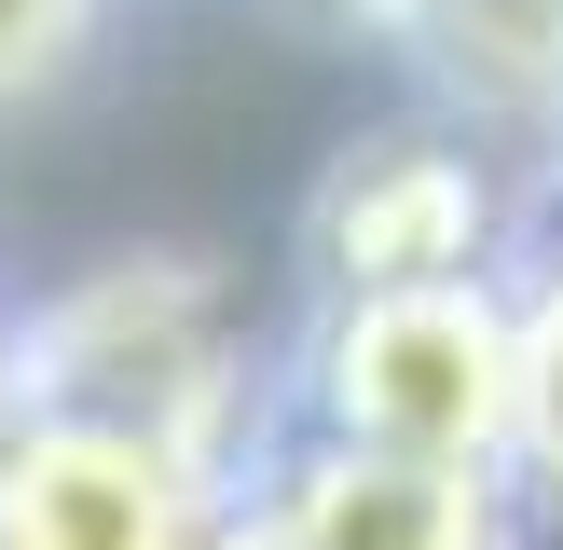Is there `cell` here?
<instances>
[{
    "label": "cell",
    "mask_w": 563,
    "mask_h": 550,
    "mask_svg": "<svg viewBox=\"0 0 563 550\" xmlns=\"http://www.w3.org/2000/svg\"><path fill=\"white\" fill-rule=\"evenodd\" d=\"M385 55L412 69V97L467 110V124L522 138L550 165V124H563V0H412L385 28Z\"/></svg>",
    "instance_id": "8992f818"
},
{
    "label": "cell",
    "mask_w": 563,
    "mask_h": 550,
    "mask_svg": "<svg viewBox=\"0 0 563 550\" xmlns=\"http://www.w3.org/2000/svg\"><path fill=\"white\" fill-rule=\"evenodd\" d=\"M27 317V413L69 427H137L165 454L247 482L262 468V399H247V330L220 262L192 248H110V262L55 275Z\"/></svg>",
    "instance_id": "6da1fadb"
},
{
    "label": "cell",
    "mask_w": 563,
    "mask_h": 550,
    "mask_svg": "<svg viewBox=\"0 0 563 550\" xmlns=\"http://www.w3.org/2000/svg\"><path fill=\"white\" fill-rule=\"evenodd\" d=\"M27 454V317L0 302V468Z\"/></svg>",
    "instance_id": "9c48e42d"
},
{
    "label": "cell",
    "mask_w": 563,
    "mask_h": 550,
    "mask_svg": "<svg viewBox=\"0 0 563 550\" xmlns=\"http://www.w3.org/2000/svg\"><path fill=\"white\" fill-rule=\"evenodd\" d=\"M509 289H522V454H509V482H522L537 522H563V207L522 248Z\"/></svg>",
    "instance_id": "52a82bcc"
},
{
    "label": "cell",
    "mask_w": 563,
    "mask_h": 550,
    "mask_svg": "<svg viewBox=\"0 0 563 550\" xmlns=\"http://www.w3.org/2000/svg\"><path fill=\"white\" fill-rule=\"evenodd\" d=\"M247 482L165 454L137 427L27 413V454L0 468V550H207Z\"/></svg>",
    "instance_id": "277c9868"
},
{
    "label": "cell",
    "mask_w": 563,
    "mask_h": 550,
    "mask_svg": "<svg viewBox=\"0 0 563 550\" xmlns=\"http://www.w3.org/2000/svg\"><path fill=\"white\" fill-rule=\"evenodd\" d=\"M550 234V165L522 138L467 124L440 97H399L317 165L289 220L302 302H372V289H467V275H522Z\"/></svg>",
    "instance_id": "3957f363"
},
{
    "label": "cell",
    "mask_w": 563,
    "mask_h": 550,
    "mask_svg": "<svg viewBox=\"0 0 563 550\" xmlns=\"http://www.w3.org/2000/svg\"><path fill=\"white\" fill-rule=\"evenodd\" d=\"M550 207H563V124H550Z\"/></svg>",
    "instance_id": "8fae6325"
},
{
    "label": "cell",
    "mask_w": 563,
    "mask_h": 550,
    "mask_svg": "<svg viewBox=\"0 0 563 550\" xmlns=\"http://www.w3.org/2000/svg\"><path fill=\"white\" fill-rule=\"evenodd\" d=\"M289 14H317V28H357V42H385V28H399L412 0H289Z\"/></svg>",
    "instance_id": "30bf717a"
},
{
    "label": "cell",
    "mask_w": 563,
    "mask_h": 550,
    "mask_svg": "<svg viewBox=\"0 0 563 550\" xmlns=\"http://www.w3.org/2000/svg\"><path fill=\"white\" fill-rule=\"evenodd\" d=\"M247 509L275 522V550H509V482H467V468H399V454H289L247 468Z\"/></svg>",
    "instance_id": "5b68a950"
},
{
    "label": "cell",
    "mask_w": 563,
    "mask_h": 550,
    "mask_svg": "<svg viewBox=\"0 0 563 550\" xmlns=\"http://www.w3.org/2000/svg\"><path fill=\"white\" fill-rule=\"evenodd\" d=\"M289 413L330 454H399V468L509 482V454H522V289L509 275H467V289L302 302Z\"/></svg>",
    "instance_id": "7a4b0ae2"
},
{
    "label": "cell",
    "mask_w": 563,
    "mask_h": 550,
    "mask_svg": "<svg viewBox=\"0 0 563 550\" xmlns=\"http://www.w3.org/2000/svg\"><path fill=\"white\" fill-rule=\"evenodd\" d=\"M110 0H0V110L14 97H55V82L82 69V42H97Z\"/></svg>",
    "instance_id": "ba28073f"
}]
</instances>
